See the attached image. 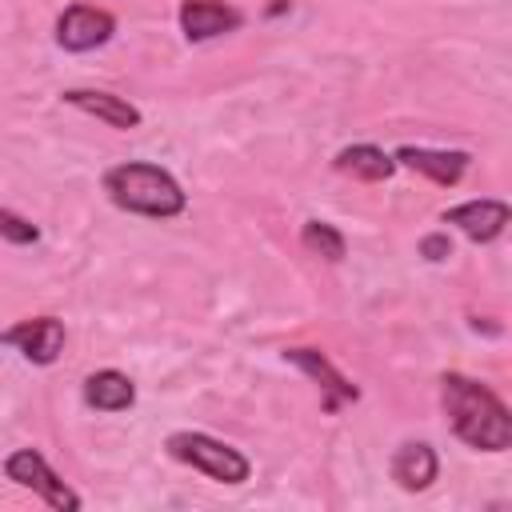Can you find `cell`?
<instances>
[{"instance_id":"obj_1","label":"cell","mask_w":512,"mask_h":512,"mask_svg":"<svg viewBox=\"0 0 512 512\" xmlns=\"http://www.w3.org/2000/svg\"><path fill=\"white\" fill-rule=\"evenodd\" d=\"M440 408L448 416L452 436L464 440L468 448L504 452L512 444V416L488 384H480L464 372H444L440 376Z\"/></svg>"},{"instance_id":"obj_2","label":"cell","mask_w":512,"mask_h":512,"mask_svg":"<svg viewBox=\"0 0 512 512\" xmlns=\"http://www.w3.org/2000/svg\"><path fill=\"white\" fill-rule=\"evenodd\" d=\"M104 192L120 212L148 216V220H172L188 208V192L180 180L148 160H124L104 172Z\"/></svg>"},{"instance_id":"obj_3","label":"cell","mask_w":512,"mask_h":512,"mask_svg":"<svg viewBox=\"0 0 512 512\" xmlns=\"http://www.w3.org/2000/svg\"><path fill=\"white\" fill-rule=\"evenodd\" d=\"M164 448H168L172 460L188 464L192 472H204L216 484H244L252 476V460L240 448H232V444H224V440H216L208 432L180 428V432H172L164 440Z\"/></svg>"},{"instance_id":"obj_4","label":"cell","mask_w":512,"mask_h":512,"mask_svg":"<svg viewBox=\"0 0 512 512\" xmlns=\"http://www.w3.org/2000/svg\"><path fill=\"white\" fill-rule=\"evenodd\" d=\"M4 476L20 488H28L32 496H40L48 508H60V512H76L80 508V496L56 476V468L36 452V448H16L8 460H4Z\"/></svg>"},{"instance_id":"obj_5","label":"cell","mask_w":512,"mask_h":512,"mask_svg":"<svg viewBox=\"0 0 512 512\" xmlns=\"http://www.w3.org/2000/svg\"><path fill=\"white\" fill-rule=\"evenodd\" d=\"M64 340H68V332H64V320H56V316H28L0 332L4 348H16L28 364H40V368L60 360Z\"/></svg>"},{"instance_id":"obj_6","label":"cell","mask_w":512,"mask_h":512,"mask_svg":"<svg viewBox=\"0 0 512 512\" xmlns=\"http://www.w3.org/2000/svg\"><path fill=\"white\" fill-rule=\"evenodd\" d=\"M284 360L296 364L304 376L316 380V388H320V408H324V412H340L344 404H356V400H360V388H356L320 348H284Z\"/></svg>"},{"instance_id":"obj_7","label":"cell","mask_w":512,"mask_h":512,"mask_svg":"<svg viewBox=\"0 0 512 512\" xmlns=\"http://www.w3.org/2000/svg\"><path fill=\"white\" fill-rule=\"evenodd\" d=\"M116 32V16L92 4H68L56 16V44L64 52H92L100 44H108Z\"/></svg>"},{"instance_id":"obj_8","label":"cell","mask_w":512,"mask_h":512,"mask_svg":"<svg viewBox=\"0 0 512 512\" xmlns=\"http://www.w3.org/2000/svg\"><path fill=\"white\" fill-rule=\"evenodd\" d=\"M512 220V208L496 196H480V200H464L456 208H444V224L460 228L472 244H492Z\"/></svg>"},{"instance_id":"obj_9","label":"cell","mask_w":512,"mask_h":512,"mask_svg":"<svg viewBox=\"0 0 512 512\" xmlns=\"http://www.w3.org/2000/svg\"><path fill=\"white\" fill-rule=\"evenodd\" d=\"M392 160L396 164H404V168H412V172H420V176H428L432 184H440V188H452V184H460V176L468 172V152H460V148H424V144H400L396 152H392Z\"/></svg>"},{"instance_id":"obj_10","label":"cell","mask_w":512,"mask_h":512,"mask_svg":"<svg viewBox=\"0 0 512 512\" xmlns=\"http://www.w3.org/2000/svg\"><path fill=\"white\" fill-rule=\"evenodd\" d=\"M244 24V12L224 0H184L180 4V32L188 44H204L216 36H228Z\"/></svg>"},{"instance_id":"obj_11","label":"cell","mask_w":512,"mask_h":512,"mask_svg":"<svg viewBox=\"0 0 512 512\" xmlns=\"http://www.w3.org/2000/svg\"><path fill=\"white\" fill-rule=\"evenodd\" d=\"M60 100H64L68 108H80V112L104 120V124L116 128V132H132V128H140V120H144L140 108H136L128 96H116V92H104V88H64Z\"/></svg>"},{"instance_id":"obj_12","label":"cell","mask_w":512,"mask_h":512,"mask_svg":"<svg viewBox=\"0 0 512 512\" xmlns=\"http://www.w3.org/2000/svg\"><path fill=\"white\" fill-rule=\"evenodd\" d=\"M388 472H392V480H396L404 492H424V488H432V480L440 476V456H436L432 444L408 440V444L396 448Z\"/></svg>"},{"instance_id":"obj_13","label":"cell","mask_w":512,"mask_h":512,"mask_svg":"<svg viewBox=\"0 0 512 512\" xmlns=\"http://www.w3.org/2000/svg\"><path fill=\"white\" fill-rule=\"evenodd\" d=\"M80 392H84V404L92 412H124V408L136 404V384L120 368H96V372H88L84 384H80Z\"/></svg>"},{"instance_id":"obj_14","label":"cell","mask_w":512,"mask_h":512,"mask_svg":"<svg viewBox=\"0 0 512 512\" xmlns=\"http://www.w3.org/2000/svg\"><path fill=\"white\" fill-rule=\"evenodd\" d=\"M332 168H336V172H344V176H352V180L380 184V180H388L400 164H396L384 148H376V144H348V148H340V152H336Z\"/></svg>"},{"instance_id":"obj_15","label":"cell","mask_w":512,"mask_h":512,"mask_svg":"<svg viewBox=\"0 0 512 512\" xmlns=\"http://www.w3.org/2000/svg\"><path fill=\"white\" fill-rule=\"evenodd\" d=\"M300 244H304L312 256L328 260V264H340L344 252H348L344 232H340L336 224H328V220H304V228H300Z\"/></svg>"},{"instance_id":"obj_16","label":"cell","mask_w":512,"mask_h":512,"mask_svg":"<svg viewBox=\"0 0 512 512\" xmlns=\"http://www.w3.org/2000/svg\"><path fill=\"white\" fill-rule=\"evenodd\" d=\"M0 240H8V244H16V248H28V244L40 240V228H36L32 220H24L20 212H12V208L0 204Z\"/></svg>"},{"instance_id":"obj_17","label":"cell","mask_w":512,"mask_h":512,"mask_svg":"<svg viewBox=\"0 0 512 512\" xmlns=\"http://www.w3.org/2000/svg\"><path fill=\"white\" fill-rule=\"evenodd\" d=\"M420 256L432 260V264L448 260V256H452V236H448V232H428V236H420Z\"/></svg>"}]
</instances>
